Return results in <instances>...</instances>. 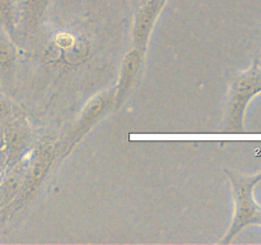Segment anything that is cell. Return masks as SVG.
Returning <instances> with one entry per match:
<instances>
[{"label":"cell","instance_id":"8fae6325","mask_svg":"<svg viewBox=\"0 0 261 245\" xmlns=\"http://www.w3.org/2000/svg\"><path fill=\"white\" fill-rule=\"evenodd\" d=\"M0 23L13 35L17 30V0H0Z\"/></svg>","mask_w":261,"mask_h":245},{"label":"cell","instance_id":"7a4b0ae2","mask_svg":"<svg viewBox=\"0 0 261 245\" xmlns=\"http://www.w3.org/2000/svg\"><path fill=\"white\" fill-rule=\"evenodd\" d=\"M261 93V66L254 61L249 69L240 71L229 88L227 105L226 132H242L245 115L250 102Z\"/></svg>","mask_w":261,"mask_h":245},{"label":"cell","instance_id":"52a82bcc","mask_svg":"<svg viewBox=\"0 0 261 245\" xmlns=\"http://www.w3.org/2000/svg\"><path fill=\"white\" fill-rule=\"evenodd\" d=\"M166 2L167 0H148L144 4L138 7L134 24H133L132 46L140 48L144 53L147 51L149 37Z\"/></svg>","mask_w":261,"mask_h":245},{"label":"cell","instance_id":"6da1fadb","mask_svg":"<svg viewBox=\"0 0 261 245\" xmlns=\"http://www.w3.org/2000/svg\"><path fill=\"white\" fill-rule=\"evenodd\" d=\"M233 198V217L229 229L219 240L221 244H231L241 231L251 225L261 226V206L255 199V188L261 181V171L256 174L239 173L226 168Z\"/></svg>","mask_w":261,"mask_h":245},{"label":"cell","instance_id":"4fadbf2b","mask_svg":"<svg viewBox=\"0 0 261 245\" xmlns=\"http://www.w3.org/2000/svg\"><path fill=\"white\" fill-rule=\"evenodd\" d=\"M255 61H256V63L261 66V48H260L259 53H257V56H256V59H255Z\"/></svg>","mask_w":261,"mask_h":245},{"label":"cell","instance_id":"30bf717a","mask_svg":"<svg viewBox=\"0 0 261 245\" xmlns=\"http://www.w3.org/2000/svg\"><path fill=\"white\" fill-rule=\"evenodd\" d=\"M51 0H17V27L24 32L37 30Z\"/></svg>","mask_w":261,"mask_h":245},{"label":"cell","instance_id":"8992f818","mask_svg":"<svg viewBox=\"0 0 261 245\" xmlns=\"http://www.w3.org/2000/svg\"><path fill=\"white\" fill-rule=\"evenodd\" d=\"M144 51L134 47V46H132L129 51L125 54L121 68H120L119 79H117L116 87L114 88L115 109L122 106L132 93L140 76V70H142L143 63H144Z\"/></svg>","mask_w":261,"mask_h":245},{"label":"cell","instance_id":"5b68a950","mask_svg":"<svg viewBox=\"0 0 261 245\" xmlns=\"http://www.w3.org/2000/svg\"><path fill=\"white\" fill-rule=\"evenodd\" d=\"M32 135L30 128L19 116L4 125L5 168L22 162L31 151Z\"/></svg>","mask_w":261,"mask_h":245},{"label":"cell","instance_id":"277c9868","mask_svg":"<svg viewBox=\"0 0 261 245\" xmlns=\"http://www.w3.org/2000/svg\"><path fill=\"white\" fill-rule=\"evenodd\" d=\"M56 152L51 143H41L37 147L30 151L25 158L24 184L20 191V195L13 204V208L19 209L25 203L32 201L40 190L41 185L47 178L54 162Z\"/></svg>","mask_w":261,"mask_h":245},{"label":"cell","instance_id":"3957f363","mask_svg":"<svg viewBox=\"0 0 261 245\" xmlns=\"http://www.w3.org/2000/svg\"><path fill=\"white\" fill-rule=\"evenodd\" d=\"M112 109H115L114 89L103 91L89 99L79 112V116L71 125L61 144L63 156L69 155L78 143L103 119Z\"/></svg>","mask_w":261,"mask_h":245},{"label":"cell","instance_id":"9c48e42d","mask_svg":"<svg viewBox=\"0 0 261 245\" xmlns=\"http://www.w3.org/2000/svg\"><path fill=\"white\" fill-rule=\"evenodd\" d=\"M25 158L12 167H7V171L0 176V209L10 208L20 195L24 184Z\"/></svg>","mask_w":261,"mask_h":245},{"label":"cell","instance_id":"ba28073f","mask_svg":"<svg viewBox=\"0 0 261 245\" xmlns=\"http://www.w3.org/2000/svg\"><path fill=\"white\" fill-rule=\"evenodd\" d=\"M17 65V46L13 42L12 35L0 23V84L4 88H10L14 83Z\"/></svg>","mask_w":261,"mask_h":245},{"label":"cell","instance_id":"7c38bea8","mask_svg":"<svg viewBox=\"0 0 261 245\" xmlns=\"http://www.w3.org/2000/svg\"><path fill=\"white\" fill-rule=\"evenodd\" d=\"M18 116H19V112L14 102L8 96L0 93V124L5 125Z\"/></svg>","mask_w":261,"mask_h":245}]
</instances>
